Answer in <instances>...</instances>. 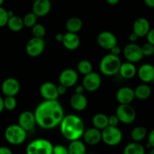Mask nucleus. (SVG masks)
Returning <instances> with one entry per match:
<instances>
[{"mask_svg": "<svg viewBox=\"0 0 154 154\" xmlns=\"http://www.w3.org/2000/svg\"><path fill=\"white\" fill-rule=\"evenodd\" d=\"M87 99L84 94L75 93L70 99V105L74 110L77 111H82L87 107Z\"/></svg>", "mask_w": 154, "mask_h": 154, "instance_id": "21", "label": "nucleus"}, {"mask_svg": "<svg viewBox=\"0 0 154 154\" xmlns=\"http://www.w3.org/2000/svg\"><path fill=\"white\" fill-rule=\"evenodd\" d=\"M36 123L44 129H52L60 125L64 118V111L57 100H45L35 110Z\"/></svg>", "mask_w": 154, "mask_h": 154, "instance_id": "1", "label": "nucleus"}, {"mask_svg": "<svg viewBox=\"0 0 154 154\" xmlns=\"http://www.w3.org/2000/svg\"><path fill=\"white\" fill-rule=\"evenodd\" d=\"M149 154H154V148L150 149V152H149Z\"/></svg>", "mask_w": 154, "mask_h": 154, "instance_id": "51", "label": "nucleus"}, {"mask_svg": "<svg viewBox=\"0 0 154 154\" xmlns=\"http://www.w3.org/2000/svg\"><path fill=\"white\" fill-rule=\"evenodd\" d=\"M123 154H145V148L138 142H131L125 147Z\"/></svg>", "mask_w": 154, "mask_h": 154, "instance_id": "29", "label": "nucleus"}, {"mask_svg": "<svg viewBox=\"0 0 154 154\" xmlns=\"http://www.w3.org/2000/svg\"><path fill=\"white\" fill-rule=\"evenodd\" d=\"M147 40L148 43L151 44L154 46V29H150L148 34L147 35Z\"/></svg>", "mask_w": 154, "mask_h": 154, "instance_id": "40", "label": "nucleus"}, {"mask_svg": "<svg viewBox=\"0 0 154 154\" xmlns=\"http://www.w3.org/2000/svg\"><path fill=\"white\" fill-rule=\"evenodd\" d=\"M147 135V129L144 126H137L132 129L131 132V138L135 142L143 141Z\"/></svg>", "mask_w": 154, "mask_h": 154, "instance_id": "30", "label": "nucleus"}, {"mask_svg": "<svg viewBox=\"0 0 154 154\" xmlns=\"http://www.w3.org/2000/svg\"><path fill=\"white\" fill-rule=\"evenodd\" d=\"M56 40L58 42H63V38H64V34H62V33H58V34H57V35H56Z\"/></svg>", "mask_w": 154, "mask_h": 154, "instance_id": "47", "label": "nucleus"}, {"mask_svg": "<svg viewBox=\"0 0 154 154\" xmlns=\"http://www.w3.org/2000/svg\"><path fill=\"white\" fill-rule=\"evenodd\" d=\"M147 147L150 149L154 148V129L150 132L148 135V143H147Z\"/></svg>", "mask_w": 154, "mask_h": 154, "instance_id": "39", "label": "nucleus"}, {"mask_svg": "<svg viewBox=\"0 0 154 154\" xmlns=\"http://www.w3.org/2000/svg\"><path fill=\"white\" fill-rule=\"evenodd\" d=\"M106 2L111 5H116L118 4L120 0H106Z\"/></svg>", "mask_w": 154, "mask_h": 154, "instance_id": "49", "label": "nucleus"}, {"mask_svg": "<svg viewBox=\"0 0 154 154\" xmlns=\"http://www.w3.org/2000/svg\"><path fill=\"white\" fill-rule=\"evenodd\" d=\"M45 48V42L43 38L32 37L26 45V52L29 57H37L42 55Z\"/></svg>", "mask_w": 154, "mask_h": 154, "instance_id": "8", "label": "nucleus"}, {"mask_svg": "<svg viewBox=\"0 0 154 154\" xmlns=\"http://www.w3.org/2000/svg\"><path fill=\"white\" fill-rule=\"evenodd\" d=\"M152 83H153V84L154 85V79L153 80V81H152Z\"/></svg>", "mask_w": 154, "mask_h": 154, "instance_id": "53", "label": "nucleus"}, {"mask_svg": "<svg viewBox=\"0 0 154 154\" xmlns=\"http://www.w3.org/2000/svg\"><path fill=\"white\" fill-rule=\"evenodd\" d=\"M17 102L15 96H5L4 99L5 109L7 111H14L16 108Z\"/></svg>", "mask_w": 154, "mask_h": 154, "instance_id": "34", "label": "nucleus"}, {"mask_svg": "<svg viewBox=\"0 0 154 154\" xmlns=\"http://www.w3.org/2000/svg\"><path fill=\"white\" fill-rule=\"evenodd\" d=\"M77 68H78V72L81 73V75H84V76L93 72V66H92V63L87 60H81L78 63Z\"/></svg>", "mask_w": 154, "mask_h": 154, "instance_id": "31", "label": "nucleus"}, {"mask_svg": "<svg viewBox=\"0 0 154 154\" xmlns=\"http://www.w3.org/2000/svg\"><path fill=\"white\" fill-rule=\"evenodd\" d=\"M2 92L5 96H15L20 90V82L14 78H8L2 84Z\"/></svg>", "mask_w": 154, "mask_h": 154, "instance_id": "12", "label": "nucleus"}, {"mask_svg": "<svg viewBox=\"0 0 154 154\" xmlns=\"http://www.w3.org/2000/svg\"><path fill=\"white\" fill-rule=\"evenodd\" d=\"M60 127L62 135L70 141L80 140L85 132L84 121L75 114L65 116Z\"/></svg>", "mask_w": 154, "mask_h": 154, "instance_id": "2", "label": "nucleus"}, {"mask_svg": "<svg viewBox=\"0 0 154 154\" xmlns=\"http://www.w3.org/2000/svg\"><path fill=\"white\" fill-rule=\"evenodd\" d=\"M54 145L48 140L38 138L27 145L26 154H53Z\"/></svg>", "mask_w": 154, "mask_h": 154, "instance_id": "5", "label": "nucleus"}, {"mask_svg": "<svg viewBox=\"0 0 154 154\" xmlns=\"http://www.w3.org/2000/svg\"><path fill=\"white\" fill-rule=\"evenodd\" d=\"M7 26L11 31L17 32L21 31L23 29V20L20 16L14 15L13 17H10L8 19Z\"/></svg>", "mask_w": 154, "mask_h": 154, "instance_id": "26", "label": "nucleus"}, {"mask_svg": "<svg viewBox=\"0 0 154 154\" xmlns=\"http://www.w3.org/2000/svg\"><path fill=\"white\" fill-rule=\"evenodd\" d=\"M5 110V105H4V99L0 96V114L2 112Z\"/></svg>", "mask_w": 154, "mask_h": 154, "instance_id": "48", "label": "nucleus"}, {"mask_svg": "<svg viewBox=\"0 0 154 154\" xmlns=\"http://www.w3.org/2000/svg\"><path fill=\"white\" fill-rule=\"evenodd\" d=\"M122 63L120 57L109 54L105 55L99 63V70L106 76H113L120 71Z\"/></svg>", "mask_w": 154, "mask_h": 154, "instance_id": "3", "label": "nucleus"}, {"mask_svg": "<svg viewBox=\"0 0 154 154\" xmlns=\"http://www.w3.org/2000/svg\"><path fill=\"white\" fill-rule=\"evenodd\" d=\"M144 57H150L154 54V46L150 43H146L141 47Z\"/></svg>", "mask_w": 154, "mask_h": 154, "instance_id": "36", "label": "nucleus"}, {"mask_svg": "<svg viewBox=\"0 0 154 154\" xmlns=\"http://www.w3.org/2000/svg\"><path fill=\"white\" fill-rule=\"evenodd\" d=\"M83 27V22L79 17H70L66 23V28L68 32H72L76 34L81 31Z\"/></svg>", "mask_w": 154, "mask_h": 154, "instance_id": "24", "label": "nucleus"}, {"mask_svg": "<svg viewBox=\"0 0 154 154\" xmlns=\"http://www.w3.org/2000/svg\"><path fill=\"white\" fill-rule=\"evenodd\" d=\"M123 140V133L118 127L109 126L102 131V141L105 144L114 147L121 143Z\"/></svg>", "mask_w": 154, "mask_h": 154, "instance_id": "6", "label": "nucleus"}, {"mask_svg": "<svg viewBox=\"0 0 154 154\" xmlns=\"http://www.w3.org/2000/svg\"><path fill=\"white\" fill-rule=\"evenodd\" d=\"M123 55L128 62L135 63L141 61L144 57L141 47L135 43H129L123 49Z\"/></svg>", "mask_w": 154, "mask_h": 154, "instance_id": "9", "label": "nucleus"}, {"mask_svg": "<svg viewBox=\"0 0 154 154\" xmlns=\"http://www.w3.org/2000/svg\"><path fill=\"white\" fill-rule=\"evenodd\" d=\"M62 43L69 51H75L79 48L80 38L77 34L67 32L64 34V38Z\"/></svg>", "mask_w": 154, "mask_h": 154, "instance_id": "22", "label": "nucleus"}, {"mask_svg": "<svg viewBox=\"0 0 154 154\" xmlns=\"http://www.w3.org/2000/svg\"><path fill=\"white\" fill-rule=\"evenodd\" d=\"M32 33L33 37L43 38L46 35V29L42 24L37 23L32 28Z\"/></svg>", "mask_w": 154, "mask_h": 154, "instance_id": "33", "label": "nucleus"}, {"mask_svg": "<svg viewBox=\"0 0 154 154\" xmlns=\"http://www.w3.org/2000/svg\"><path fill=\"white\" fill-rule=\"evenodd\" d=\"M51 2L50 0H35L32 4V12L38 17H43L50 13Z\"/></svg>", "mask_w": 154, "mask_h": 154, "instance_id": "17", "label": "nucleus"}, {"mask_svg": "<svg viewBox=\"0 0 154 154\" xmlns=\"http://www.w3.org/2000/svg\"><path fill=\"white\" fill-rule=\"evenodd\" d=\"M110 51H111V54H113L114 56H117V57H119V55L120 54V52H121V50H120V47L117 45L114 48H113Z\"/></svg>", "mask_w": 154, "mask_h": 154, "instance_id": "42", "label": "nucleus"}, {"mask_svg": "<svg viewBox=\"0 0 154 154\" xmlns=\"http://www.w3.org/2000/svg\"><path fill=\"white\" fill-rule=\"evenodd\" d=\"M102 84V78L98 73L92 72L91 73L85 75L83 79L82 85L86 91L95 92L99 90Z\"/></svg>", "mask_w": 154, "mask_h": 154, "instance_id": "10", "label": "nucleus"}, {"mask_svg": "<svg viewBox=\"0 0 154 154\" xmlns=\"http://www.w3.org/2000/svg\"><path fill=\"white\" fill-rule=\"evenodd\" d=\"M36 124L35 114L32 111H23L18 117V125L26 132L32 130Z\"/></svg>", "mask_w": 154, "mask_h": 154, "instance_id": "13", "label": "nucleus"}, {"mask_svg": "<svg viewBox=\"0 0 154 154\" xmlns=\"http://www.w3.org/2000/svg\"><path fill=\"white\" fill-rule=\"evenodd\" d=\"M120 123V120H119L118 117L117 115H111L108 117V126H112V127H117Z\"/></svg>", "mask_w": 154, "mask_h": 154, "instance_id": "38", "label": "nucleus"}, {"mask_svg": "<svg viewBox=\"0 0 154 154\" xmlns=\"http://www.w3.org/2000/svg\"><path fill=\"white\" fill-rule=\"evenodd\" d=\"M133 32L135 33L138 38L147 36L150 30V25L149 21L144 17H139L134 22L132 26Z\"/></svg>", "mask_w": 154, "mask_h": 154, "instance_id": "18", "label": "nucleus"}, {"mask_svg": "<svg viewBox=\"0 0 154 154\" xmlns=\"http://www.w3.org/2000/svg\"><path fill=\"white\" fill-rule=\"evenodd\" d=\"M4 2H5V0H0V7L2 5V4L4 3Z\"/></svg>", "mask_w": 154, "mask_h": 154, "instance_id": "52", "label": "nucleus"}, {"mask_svg": "<svg viewBox=\"0 0 154 154\" xmlns=\"http://www.w3.org/2000/svg\"><path fill=\"white\" fill-rule=\"evenodd\" d=\"M69 154H87L86 145L81 140L71 141L68 147Z\"/></svg>", "mask_w": 154, "mask_h": 154, "instance_id": "28", "label": "nucleus"}, {"mask_svg": "<svg viewBox=\"0 0 154 154\" xmlns=\"http://www.w3.org/2000/svg\"><path fill=\"white\" fill-rule=\"evenodd\" d=\"M97 42L102 48L111 51L113 48L117 45V38L114 33L108 31H103L98 35Z\"/></svg>", "mask_w": 154, "mask_h": 154, "instance_id": "11", "label": "nucleus"}, {"mask_svg": "<svg viewBox=\"0 0 154 154\" xmlns=\"http://www.w3.org/2000/svg\"><path fill=\"white\" fill-rule=\"evenodd\" d=\"M134 92H135V96L136 99H140V100H145L148 99L151 95V88L147 84H142L138 85L134 90Z\"/></svg>", "mask_w": 154, "mask_h": 154, "instance_id": "27", "label": "nucleus"}, {"mask_svg": "<svg viewBox=\"0 0 154 154\" xmlns=\"http://www.w3.org/2000/svg\"><path fill=\"white\" fill-rule=\"evenodd\" d=\"M8 14L9 18H10L11 17H13L14 15V12L12 11H8Z\"/></svg>", "mask_w": 154, "mask_h": 154, "instance_id": "50", "label": "nucleus"}, {"mask_svg": "<svg viewBox=\"0 0 154 154\" xmlns=\"http://www.w3.org/2000/svg\"><path fill=\"white\" fill-rule=\"evenodd\" d=\"M138 36L135 33H134L133 32H132L129 35V40L131 43H135V42L138 40Z\"/></svg>", "mask_w": 154, "mask_h": 154, "instance_id": "44", "label": "nucleus"}, {"mask_svg": "<svg viewBox=\"0 0 154 154\" xmlns=\"http://www.w3.org/2000/svg\"><path fill=\"white\" fill-rule=\"evenodd\" d=\"M83 138L86 144L91 146L96 145L102 141V131L94 127L90 128L84 132Z\"/></svg>", "mask_w": 154, "mask_h": 154, "instance_id": "19", "label": "nucleus"}, {"mask_svg": "<svg viewBox=\"0 0 154 154\" xmlns=\"http://www.w3.org/2000/svg\"><path fill=\"white\" fill-rule=\"evenodd\" d=\"M23 20L24 26L27 27V28H32L35 25L37 24L38 17L32 11L29 13H27L23 17Z\"/></svg>", "mask_w": 154, "mask_h": 154, "instance_id": "32", "label": "nucleus"}, {"mask_svg": "<svg viewBox=\"0 0 154 154\" xmlns=\"http://www.w3.org/2000/svg\"><path fill=\"white\" fill-rule=\"evenodd\" d=\"M89 154H94V153H89Z\"/></svg>", "mask_w": 154, "mask_h": 154, "instance_id": "54", "label": "nucleus"}, {"mask_svg": "<svg viewBox=\"0 0 154 154\" xmlns=\"http://www.w3.org/2000/svg\"><path fill=\"white\" fill-rule=\"evenodd\" d=\"M9 17L8 14V11L3 7H0V27L7 26Z\"/></svg>", "mask_w": 154, "mask_h": 154, "instance_id": "35", "label": "nucleus"}, {"mask_svg": "<svg viewBox=\"0 0 154 154\" xmlns=\"http://www.w3.org/2000/svg\"><path fill=\"white\" fill-rule=\"evenodd\" d=\"M84 91H85V89L83 87V85H78L75 88V93H78V94H84Z\"/></svg>", "mask_w": 154, "mask_h": 154, "instance_id": "45", "label": "nucleus"}, {"mask_svg": "<svg viewBox=\"0 0 154 154\" xmlns=\"http://www.w3.org/2000/svg\"><path fill=\"white\" fill-rule=\"evenodd\" d=\"M0 154H13V153L8 147H0Z\"/></svg>", "mask_w": 154, "mask_h": 154, "instance_id": "43", "label": "nucleus"}, {"mask_svg": "<svg viewBox=\"0 0 154 154\" xmlns=\"http://www.w3.org/2000/svg\"><path fill=\"white\" fill-rule=\"evenodd\" d=\"M5 138L11 145H20L26 139V131L18 124L9 125L5 130Z\"/></svg>", "mask_w": 154, "mask_h": 154, "instance_id": "4", "label": "nucleus"}, {"mask_svg": "<svg viewBox=\"0 0 154 154\" xmlns=\"http://www.w3.org/2000/svg\"><path fill=\"white\" fill-rule=\"evenodd\" d=\"M93 127L102 131L108 126V117L105 114H96L92 119Z\"/></svg>", "mask_w": 154, "mask_h": 154, "instance_id": "25", "label": "nucleus"}, {"mask_svg": "<svg viewBox=\"0 0 154 154\" xmlns=\"http://www.w3.org/2000/svg\"><path fill=\"white\" fill-rule=\"evenodd\" d=\"M53 154H69L68 147L65 146L61 145V144H57L54 146V150H53Z\"/></svg>", "mask_w": 154, "mask_h": 154, "instance_id": "37", "label": "nucleus"}, {"mask_svg": "<svg viewBox=\"0 0 154 154\" xmlns=\"http://www.w3.org/2000/svg\"><path fill=\"white\" fill-rule=\"evenodd\" d=\"M78 81V74L75 70L66 69L63 70L59 76V81L62 85L68 87H73Z\"/></svg>", "mask_w": 154, "mask_h": 154, "instance_id": "14", "label": "nucleus"}, {"mask_svg": "<svg viewBox=\"0 0 154 154\" xmlns=\"http://www.w3.org/2000/svg\"><path fill=\"white\" fill-rule=\"evenodd\" d=\"M40 94L45 100H57L59 93L57 91V86L52 82H45L41 85L39 89Z\"/></svg>", "mask_w": 154, "mask_h": 154, "instance_id": "15", "label": "nucleus"}, {"mask_svg": "<svg viewBox=\"0 0 154 154\" xmlns=\"http://www.w3.org/2000/svg\"><path fill=\"white\" fill-rule=\"evenodd\" d=\"M119 73L121 75L122 78L125 79H131V78H133L137 74V69L134 63L126 62V63H122Z\"/></svg>", "mask_w": 154, "mask_h": 154, "instance_id": "23", "label": "nucleus"}, {"mask_svg": "<svg viewBox=\"0 0 154 154\" xmlns=\"http://www.w3.org/2000/svg\"><path fill=\"white\" fill-rule=\"evenodd\" d=\"M137 73L140 80L144 83L152 82L154 79V66L149 63L141 65Z\"/></svg>", "mask_w": 154, "mask_h": 154, "instance_id": "20", "label": "nucleus"}, {"mask_svg": "<svg viewBox=\"0 0 154 154\" xmlns=\"http://www.w3.org/2000/svg\"><path fill=\"white\" fill-rule=\"evenodd\" d=\"M144 2L147 7L154 8V0H144Z\"/></svg>", "mask_w": 154, "mask_h": 154, "instance_id": "46", "label": "nucleus"}, {"mask_svg": "<svg viewBox=\"0 0 154 154\" xmlns=\"http://www.w3.org/2000/svg\"><path fill=\"white\" fill-rule=\"evenodd\" d=\"M116 115L124 124H132L136 118V112L131 105H120L116 109Z\"/></svg>", "mask_w": 154, "mask_h": 154, "instance_id": "7", "label": "nucleus"}, {"mask_svg": "<svg viewBox=\"0 0 154 154\" xmlns=\"http://www.w3.org/2000/svg\"><path fill=\"white\" fill-rule=\"evenodd\" d=\"M135 98L134 90L129 87H121L116 94V99L120 105H130Z\"/></svg>", "mask_w": 154, "mask_h": 154, "instance_id": "16", "label": "nucleus"}, {"mask_svg": "<svg viewBox=\"0 0 154 154\" xmlns=\"http://www.w3.org/2000/svg\"><path fill=\"white\" fill-rule=\"evenodd\" d=\"M57 91H58L59 96H63L67 91V87L62 85V84H60L59 86H57Z\"/></svg>", "mask_w": 154, "mask_h": 154, "instance_id": "41", "label": "nucleus"}]
</instances>
